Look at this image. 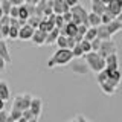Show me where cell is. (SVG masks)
Returning a JSON list of instances; mask_svg holds the SVG:
<instances>
[{"mask_svg":"<svg viewBox=\"0 0 122 122\" xmlns=\"http://www.w3.org/2000/svg\"><path fill=\"white\" fill-rule=\"evenodd\" d=\"M99 25H102L101 21V15L96 14V12H89V26H93V28H98Z\"/></svg>","mask_w":122,"mask_h":122,"instance_id":"d6986e66","label":"cell"},{"mask_svg":"<svg viewBox=\"0 0 122 122\" xmlns=\"http://www.w3.org/2000/svg\"><path fill=\"white\" fill-rule=\"evenodd\" d=\"M30 110H32V113H34V116L37 117H40V114H41V110H43V101H41L40 98H32V102H30V107H29Z\"/></svg>","mask_w":122,"mask_h":122,"instance_id":"8fae6325","label":"cell"},{"mask_svg":"<svg viewBox=\"0 0 122 122\" xmlns=\"http://www.w3.org/2000/svg\"><path fill=\"white\" fill-rule=\"evenodd\" d=\"M56 44H58L60 49H69V37L60 34V37L56 38Z\"/></svg>","mask_w":122,"mask_h":122,"instance_id":"7402d4cb","label":"cell"},{"mask_svg":"<svg viewBox=\"0 0 122 122\" xmlns=\"http://www.w3.org/2000/svg\"><path fill=\"white\" fill-rule=\"evenodd\" d=\"M96 75H98V78H96V79H98V82H99V84L108 79V73L105 72V69H104V70H101V72H99V73H96Z\"/></svg>","mask_w":122,"mask_h":122,"instance_id":"d6a6232c","label":"cell"},{"mask_svg":"<svg viewBox=\"0 0 122 122\" xmlns=\"http://www.w3.org/2000/svg\"><path fill=\"white\" fill-rule=\"evenodd\" d=\"M30 2H32V0H25V3H30Z\"/></svg>","mask_w":122,"mask_h":122,"instance_id":"f907efd6","label":"cell"},{"mask_svg":"<svg viewBox=\"0 0 122 122\" xmlns=\"http://www.w3.org/2000/svg\"><path fill=\"white\" fill-rule=\"evenodd\" d=\"M9 98H11V92H9L8 84L5 81H0V99H3V101L6 102Z\"/></svg>","mask_w":122,"mask_h":122,"instance_id":"ac0fdd59","label":"cell"},{"mask_svg":"<svg viewBox=\"0 0 122 122\" xmlns=\"http://www.w3.org/2000/svg\"><path fill=\"white\" fill-rule=\"evenodd\" d=\"M73 60V53L72 49H58L47 61V67L52 69L55 66H66Z\"/></svg>","mask_w":122,"mask_h":122,"instance_id":"6da1fadb","label":"cell"},{"mask_svg":"<svg viewBox=\"0 0 122 122\" xmlns=\"http://www.w3.org/2000/svg\"><path fill=\"white\" fill-rule=\"evenodd\" d=\"M18 9H20V6H12V8H11L9 15H11V17H14V18H18Z\"/></svg>","mask_w":122,"mask_h":122,"instance_id":"74e56055","label":"cell"},{"mask_svg":"<svg viewBox=\"0 0 122 122\" xmlns=\"http://www.w3.org/2000/svg\"><path fill=\"white\" fill-rule=\"evenodd\" d=\"M76 122H89V121H87L82 114H78V116H76Z\"/></svg>","mask_w":122,"mask_h":122,"instance_id":"ee69618b","label":"cell"},{"mask_svg":"<svg viewBox=\"0 0 122 122\" xmlns=\"http://www.w3.org/2000/svg\"><path fill=\"white\" fill-rule=\"evenodd\" d=\"M98 53L102 56V58H107V56L113 55V53H117V46L112 40H105V41L101 43V47H99Z\"/></svg>","mask_w":122,"mask_h":122,"instance_id":"5b68a950","label":"cell"},{"mask_svg":"<svg viewBox=\"0 0 122 122\" xmlns=\"http://www.w3.org/2000/svg\"><path fill=\"white\" fill-rule=\"evenodd\" d=\"M110 2H112V0H102V3H104V5H108Z\"/></svg>","mask_w":122,"mask_h":122,"instance_id":"7dc6e473","label":"cell"},{"mask_svg":"<svg viewBox=\"0 0 122 122\" xmlns=\"http://www.w3.org/2000/svg\"><path fill=\"white\" fill-rule=\"evenodd\" d=\"M2 38H3V37H2V32H0V40H2Z\"/></svg>","mask_w":122,"mask_h":122,"instance_id":"816d5d0a","label":"cell"},{"mask_svg":"<svg viewBox=\"0 0 122 122\" xmlns=\"http://www.w3.org/2000/svg\"><path fill=\"white\" fill-rule=\"evenodd\" d=\"M96 37H98V28H93V26H90V28L87 29L86 35H84V38H86V40H89V41L95 40Z\"/></svg>","mask_w":122,"mask_h":122,"instance_id":"603a6c76","label":"cell"},{"mask_svg":"<svg viewBox=\"0 0 122 122\" xmlns=\"http://www.w3.org/2000/svg\"><path fill=\"white\" fill-rule=\"evenodd\" d=\"M70 12H72V15H73L72 21H73L75 25H87L89 26V12L86 11L84 6H81L78 3V5L70 8Z\"/></svg>","mask_w":122,"mask_h":122,"instance_id":"3957f363","label":"cell"},{"mask_svg":"<svg viewBox=\"0 0 122 122\" xmlns=\"http://www.w3.org/2000/svg\"><path fill=\"white\" fill-rule=\"evenodd\" d=\"M5 122H15V121H14V119H12V117H11V116H8V119H6Z\"/></svg>","mask_w":122,"mask_h":122,"instance_id":"bcb514c9","label":"cell"},{"mask_svg":"<svg viewBox=\"0 0 122 122\" xmlns=\"http://www.w3.org/2000/svg\"><path fill=\"white\" fill-rule=\"evenodd\" d=\"M40 21H41V18L37 17V15H30V17L28 18V25L32 26L34 29H38V26H40Z\"/></svg>","mask_w":122,"mask_h":122,"instance_id":"484cf974","label":"cell"},{"mask_svg":"<svg viewBox=\"0 0 122 122\" xmlns=\"http://www.w3.org/2000/svg\"><path fill=\"white\" fill-rule=\"evenodd\" d=\"M2 110H5V101L0 99V112H2Z\"/></svg>","mask_w":122,"mask_h":122,"instance_id":"f6af8a7d","label":"cell"},{"mask_svg":"<svg viewBox=\"0 0 122 122\" xmlns=\"http://www.w3.org/2000/svg\"><path fill=\"white\" fill-rule=\"evenodd\" d=\"M84 60H86L89 69L92 72H95V73H99L101 70L105 69V58H102V56L95 51L86 53V55H84Z\"/></svg>","mask_w":122,"mask_h":122,"instance_id":"7a4b0ae2","label":"cell"},{"mask_svg":"<svg viewBox=\"0 0 122 122\" xmlns=\"http://www.w3.org/2000/svg\"><path fill=\"white\" fill-rule=\"evenodd\" d=\"M46 37H47V32L40 30V29H35V32H34V35H32V38H30V40L34 41V44L43 46V44H46Z\"/></svg>","mask_w":122,"mask_h":122,"instance_id":"9c48e42d","label":"cell"},{"mask_svg":"<svg viewBox=\"0 0 122 122\" xmlns=\"http://www.w3.org/2000/svg\"><path fill=\"white\" fill-rule=\"evenodd\" d=\"M99 87H101V90L104 92L105 95H108V96L114 95V93H116V90H117V87L113 86V84L110 82L108 79H107V81H104V82H101V84H99Z\"/></svg>","mask_w":122,"mask_h":122,"instance_id":"4fadbf2b","label":"cell"},{"mask_svg":"<svg viewBox=\"0 0 122 122\" xmlns=\"http://www.w3.org/2000/svg\"><path fill=\"white\" fill-rule=\"evenodd\" d=\"M89 66H87L86 61H78V63H75L73 66H72V72L76 75H87L89 73Z\"/></svg>","mask_w":122,"mask_h":122,"instance_id":"30bf717a","label":"cell"},{"mask_svg":"<svg viewBox=\"0 0 122 122\" xmlns=\"http://www.w3.org/2000/svg\"><path fill=\"white\" fill-rule=\"evenodd\" d=\"M11 3H12L14 6H20V5H23L25 3V0H9Z\"/></svg>","mask_w":122,"mask_h":122,"instance_id":"b9f144b4","label":"cell"},{"mask_svg":"<svg viewBox=\"0 0 122 122\" xmlns=\"http://www.w3.org/2000/svg\"><path fill=\"white\" fill-rule=\"evenodd\" d=\"M0 6H2V9H3V14L9 15V12H11V8H12L14 5L9 2V0H2V2H0Z\"/></svg>","mask_w":122,"mask_h":122,"instance_id":"4316f807","label":"cell"},{"mask_svg":"<svg viewBox=\"0 0 122 122\" xmlns=\"http://www.w3.org/2000/svg\"><path fill=\"white\" fill-rule=\"evenodd\" d=\"M9 116L12 117L14 121H17V119H20V117L23 116V112H21V110H18V108H15V107H12L11 112H9Z\"/></svg>","mask_w":122,"mask_h":122,"instance_id":"f1b7e54d","label":"cell"},{"mask_svg":"<svg viewBox=\"0 0 122 122\" xmlns=\"http://www.w3.org/2000/svg\"><path fill=\"white\" fill-rule=\"evenodd\" d=\"M90 2H92V11H93V12H96L99 15H102L105 12V6L107 5L102 3V0H90Z\"/></svg>","mask_w":122,"mask_h":122,"instance_id":"2e32d148","label":"cell"},{"mask_svg":"<svg viewBox=\"0 0 122 122\" xmlns=\"http://www.w3.org/2000/svg\"><path fill=\"white\" fill-rule=\"evenodd\" d=\"M98 38H101L102 41L105 40H112V34L107 29V25H99L98 26Z\"/></svg>","mask_w":122,"mask_h":122,"instance_id":"e0dca14e","label":"cell"},{"mask_svg":"<svg viewBox=\"0 0 122 122\" xmlns=\"http://www.w3.org/2000/svg\"><path fill=\"white\" fill-rule=\"evenodd\" d=\"M63 18H64V21H66V23H70V21H72V18H73V15H72L70 11H67V12H64V14H63Z\"/></svg>","mask_w":122,"mask_h":122,"instance_id":"f35d334b","label":"cell"},{"mask_svg":"<svg viewBox=\"0 0 122 122\" xmlns=\"http://www.w3.org/2000/svg\"><path fill=\"white\" fill-rule=\"evenodd\" d=\"M66 3H67V5L69 6H75V5H78V3H79V0H66Z\"/></svg>","mask_w":122,"mask_h":122,"instance_id":"7bdbcfd3","label":"cell"},{"mask_svg":"<svg viewBox=\"0 0 122 122\" xmlns=\"http://www.w3.org/2000/svg\"><path fill=\"white\" fill-rule=\"evenodd\" d=\"M6 66H8L6 60L3 56H0V72H6Z\"/></svg>","mask_w":122,"mask_h":122,"instance_id":"ab89813d","label":"cell"},{"mask_svg":"<svg viewBox=\"0 0 122 122\" xmlns=\"http://www.w3.org/2000/svg\"><path fill=\"white\" fill-rule=\"evenodd\" d=\"M72 53H73V58H82V56L86 55L79 43H76V44L73 46V47H72Z\"/></svg>","mask_w":122,"mask_h":122,"instance_id":"d4e9b609","label":"cell"},{"mask_svg":"<svg viewBox=\"0 0 122 122\" xmlns=\"http://www.w3.org/2000/svg\"><path fill=\"white\" fill-rule=\"evenodd\" d=\"M9 30H11L9 25H3L2 26V37H3V40H5V38H9Z\"/></svg>","mask_w":122,"mask_h":122,"instance_id":"e575fe53","label":"cell"},{"mask_svg":"<svg viewBox=\"0 0 122 122\" xmlns=\"http://www.w3.org/2000/svg\"><path fill=\"white\" fill-rule=\"evenodd\" d=\"M114 18H116V17H114V15H112L110 12H107V11L101 15V21H102V25H108V23L112 21V20H114Z\"/></svg>","mask_w":122,"mask_h":122,"instance_id":"83f0119b","label":"cell"},{"mask_svg":"<svg viewBox=\"0 0 122 122\" xmlns=\"http://www.w3.org/2000/svg\"><path fill=\"white\" fill-rule=\"evenodd\" d=\"M105 11H107V12H110L112 15H114V17H117V15L122 12L121 0H112V2H110L108 5L105 6Z\"/></svg>","mask_w":122,"mask_h":122,"instance_id":"52a82bcc","label":"cell"},{"mask_svg":"<svg viewBox=\"0 0 122 122\" xmlns=\"http://www.w3.org/2000/svg\"><path fill=\"white\" fill-rule=\"evenodd\" d=\"M107 29H108V32L112 34V35H114V34H116V32H119V30H122L121 21L114 18V20H112V21L108 23V25H107Z\"/></svg>","mask_w":122,"mask_h":122,"instance_id":"44dd1931","label":"cell"},{"mask_svg":"<svg viewBox=\"0 0 122 122\" xmlns=\"http://www.w3.org/2000/svg\"><path fill=\"white\" fill-rule=\"evenodd\" d=\"M60 29L58 28H53L51 32H47V37H46V44H52V43H56V38L60 37Z\"/></svg>","mask_w":122,"mask_h":122,"instance_id":"ffe728a7","label":"cell"},{"mask_svg":"<svg viewBox=\"0 0 122 122\" xmlns=\"http://www.w3.org/2000/svg\"><path fill=\"white\" fill-rule=\"evenodd\" d=\"M81 47H82V51H84V53H89V52H92V41H89V40H84L81 41Z\"/></svg>","mask_w":122,"mask_h":122,"instance_id":"f546056e","label":"cell"},{"mask_svg":"<svg viewBox=\"0 0 122 122\" xmlns=\"http://www.w3.org/2000/svg\"><path fill=\"white\" fill-rule=\"evenodd\" d=\"M0 56H3V58L6 60L8 64H11V53H9V49H8V44L5 43V40H0Z\"/></svg>","mask_w":122,"mask_h":122,"instance_id":"9a60e30c","label":"cell"},{"mask_svg":"<svg viewBox=\"0 0 122 122\" xmlns=\"http://www.w3.org/2000/svg\"><path fill=\"white\" fill-rule=\"evenodd\" d=\"M60 32H61V35H66V37H75L76 32H78V25H75L73 21L66 23L64 28L60 29Z\"/></svg>","mask_w":122,"mask_h":122,"instance_id":"8992f818","label":"cell"},{"mask_svg":"<svg viewBox=\"0 0 122 122\" xmlns=\"http://www.w3.org/2000/svg\"><path fill=\"white\" fill-rule=\"evenodd\" d=\"M89 28H90V26H87V25H78V32H76V34H78V35H82V37H84Z\"/></svg>","mask_w":122,"mask_h":122,"instance_id":"d590c367","label":"cell"},{"mask_svg":"<svg viewBox=\"0 0 122 122\" xmlns=\"http://www.w3.org/2000/svg\"><path fill=\"white\" fill-rule=\"evenodd\" d=\"M32 98L29 93H25V95H18V96L14 98L12 101V107H15V108L21 110V112H25V110H28L30 107V102H32Z\"/></svg>","mask_w":122,"mask_h":122,"instance_id":"277c9868","label":"cell"},{"mask_svg":"<svg viewBox=\"0 0 122 122\" xmlns=\"http://www.w3.org/2000/svg\"><path fill=\"white\" fill-rule=\"evenodd\" d=\"M101 43H102V40L101 38H95V40H92V51H95V52H98L99 51V47H101Z\"/></svg>","mask_w":122,"mask_h":122,"instance_id":"836d02e7","label":"cell"},{"mask_svg":"<svg viewBox=\"0 0 122 122\" xmlns=\"http://www.w3.org/2000/svg\"><path fill=\"white\" fill-rule=\"evenodd\" d=\"M105 67L107 69H119V58H117V53H113V55L107 56L105 58Z\"/></svg>","mask_w":122,"mask_h":122,"instance_id":"5bb4252c","label":"cell"},{"mask_svg":"<svg viewBox=\"0 0 122 122\" xmlns=\"http://www.w3.org/2000/svg\"><path fill=\"white\" fill-rule=\"evenodd\" d=\"M26 6H28L29 17H30V15H35V8H37V5H29V3H26Z\"/></svg>","mask_w":122,"mask_h":122,"instance_id":"60d3db41","label":"cell"},{"mask_svg":"<svg viewBox=\"0 0 122 122\" xmlns=\"http://www.w3.org/2000/svg\"><path fill=\"white\" fill-rule=\"evenodd\" d=\"M70 11V6L66 3V0H53V12L55 14H64Z\"/></svg>","mask_w":122,"mask_h":122,"instance_id":"7c38bea8","label":"cell"},{"mask_svg":"<svg viewBox=\"0 0 122 122\" xmlns=\"http://www.w3.org/2000/svg\"><path fill=\"white\" fill-rule=\"evenodd\" d=\"M18 18H20V20H26V21H28L29 12H28V6H26V3L20 5V9H18Z\"/></svg>","mask_w":122,"mask_h":122,"instance_id":"cb8c5ba5","label":"cell"},{"mask_svg":"<svg viewBox=\"0 0 122 122\" xmlns=\"http://www.w3.org/2000/svg\"><path fill=\"white\" fill-rule=\"evenodd\" d=\"M70 122H76V119H75V121H70Z\"/></svg>","mask_w":122,"mask_h":122,"instance_id":"db71d44e","label":"cell"},{"mask_svg":"<svg viewBox=\"0 0 122 122\" xmlns=\"http://www.w3.org/2000/svg\"><path fill=\"white\" fill-rule=\"evenodd\" d=\"M34 32H35V29L32 28V26H29V25H25L23 28H20V32H18V38L23 41H28L32 38L34 35Z\"/></svg>","mask_w":122,"mask_h":122,"instance_id":"ba28073f","label":"cell"},{"mask_svg":"<svg viewBox=\"0 0 122 122\" xmlns=\"http://www.w3.org/2000/svg\"><path fill=\"white\" fill-rule=\"evenodd\" d=\"M121 8H122V0H121Z\"/></svg>","mask_w":122,"mask_h":122,"instance_id":"f5cc1de1","label":"cell"},{"mask_svg":"<svg viewBox=\"0 0 122 122\" xmlns=\"http://www.w3.org/2000/svg\"><path fill=\"white\" fill-rule=\"evenodd\" d=\"M121 26H122V23H121Z\"/></svg>","mask_w":122,"mask_h":122,"instance_id":"11a10c76","label":"cell"},{"mask_svg":"<svg viewBox=\"0 0 122 122\" xmlns=\"http://www.w3.org/2000/svg\"><path fill=\"white\" fill-rule=\"evenodd\" d=\"M18 32H20V28H17V26H11L9 38H11V40H17V38H18Z\"/></svg>","mask_w":122,"mask_h":122,"instance_id":"1f68e13d","label":"cell"},{"mask_svg":"<svg viewBox=\"0 0 122 122\" xmlns=\"http://www.w3.org/2000/svg\"><path fill=\"white\" fill-rule=\"evenodd\" d=\"M28 122H38V119H29Z\"/></svg>","mask_w":122,"mask_h":122,"instance_id":"681fc988","label":"cell"},{"mask_svg":"<svg viewBox=\"0 0 122 122\" xmlns=\"http://www.w3.org/2000/svg\"><path fill=\"white\" fill-rule=\"evenodd\" d=\"M64 25H66V21H64V18H63V14H56V18H55V28L63 29Z\"/></svg>","mask_w":122,"mask_h":122,"instance_id":"4dcf8cb0","label":"cell"},{"mask_svg":"<svg viewBox=\"0 0 122 122\" xmlns=\"http://www.w3.org/2000/svg\"><path fill=\"white\" fill-rule=\"evenodd\" d=\"M3 15H5V14H3V9H2V6H0V18H2Z\"/></svg>","mask_w":122,"mask_h":122,"instance_id":"c3c4849f","label":"cell"},{"mask_svg":"<svg viewBox=\"0 0 122 122\" xmlns=\"http://www.w3.org/2000/svg\"><path fill=\"white\" fill-rule=\"evenodd\" d=\"M23 117H26V119H37L35 116H34V113H32V110L30 108H28V110H25V112H23Z\"/></svg>","mask_w":122,"mask_h":122,"instance_id":"8d00e7d4","label":"cell"}]
</instances>
